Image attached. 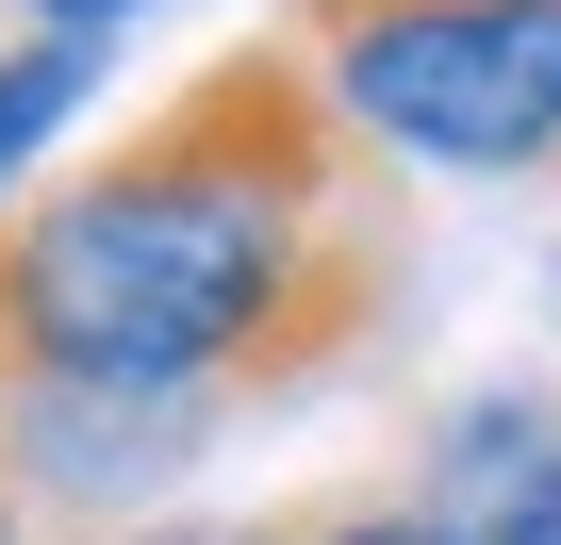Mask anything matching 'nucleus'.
Here are the masks:
<instances>
[{"label":"nucleus","instance_id":"obj_1","mask_svg":"<svg viewBox=\"0 0 561 545\" xmlns=\"http://www.w3.org/2000/svg\"><path fill=\"white\" fill-rule=\"evenodd\" d=\"M397 315V166L298 67V34H248L100 166L0 215V397H298Z\"/></svg>","mask_w":561,"mask_h":545},{"label":"nucleus","instance_id":"obj_2","mask_svg":"<svg viewBox=\"0 0 561 545\" xmlns=\"http://www.w3.org/2000/svg\"><path fill=\"white\" fill-rule=\"evenodd\" d=\"M280 34L380 166L561 182V0H280Z\"/></svg>","mask_w":561,"mask_h":545},{"label":"nucleus","instance_id":"obj_3","mask_svg":"<svg viewBox=\"0 0 561 545\" xmlns=\"http://www.w3.org/2000/svg\"><path fill=\"white\" fill-rule=\"evenodd\" d=\"M231 413L198 397H100V381H18L0 397V463H18V496H67V512H133L165 496Z\"/></svg>","mask_w":561,"mask_h":545},{"label":"nucleus","instance_id":"obj_4","mask_svg":"<svg viewBox=\"0 0 561 545\" xmlns=\"http://www.w3.org/2000/svg\"><path fill=\"white\" fill-rule=\"evenodd\" d=\"M83 83H100V34H18V50H0V182L83 116Z\"/></svg>","mask_w":561,"mask_h":545},{"label":"nucleus","instance_id":"obj_5","mask_svg":"<svg viewBox=\"0 0 561 545\" xmlns=\"http://www.w3.org/2000/svg\"><path fill=\"white\" fill-rule=\"evenodd\" d=\"M298 545H462L430 496H331V512H298Z\"/></svg>","mask_w":561,"mask_h":545},{"label":"nucleus","instance_id":"obj_6","mask_svg":"<svg viewBox=\"0 0 561 545\" xmlns=\"http://www.w3.org/2000/svg\"><path fill=\"white\" fill-rule=\"evenodd\" d=\"M462 545H561V463H545V479H512L495 512H462Z\"/></svg>","mask_w":561,"mask_h":545},{"label":"nucleus","instance_id":"obj_7","mask_svg":"<svg viewBox=\"0 0 561 545\" xmlns=\"http://www.w3.org/2000/svg\"><path fill=\"white\" fill-rule=\"evenodd\" d=\"M133 545H298V512H182V529H133Z\"/></svg>","mask_w":561,"mask_h":545},{"label":"nucleus","instance_id":"obj_8","mask_svg":"<svg viewBox=\"0 0 561 545\" xmlns=\"http://www.w3.org/2000/svg\"><path fill=\"white\" fill-rule=\"evenodd\" d=\"M133 0H34V34H116Z\"/></svg>","mask_w":561,"mask_h":545},{"label":"nucleus","instance_id":"obj_9","mask_svg":"<svg viewBox=\"0 0 561 545\" xmlns=\"http://www.w3.org/2000/svg\"><path fill=\"white\" fill-rule=\"evenodd\" d=\"M0 545H34V496H18V463H0Z\"/></svg>","mask_w":561,"mask_h":545},{"label":"nucleus","instance_id":"obj_10","mask_svg":"<svg viewBox=\"0 0 561 545\" xmlns=\"http://www.w3.org/2000/svg\"><path fill=\"white\" fill-rule=\"evenodd\" d=\"M545 315H561V264H545Z\"/></svg>","mask_w":561,"mask_h":545}]
</instances>
